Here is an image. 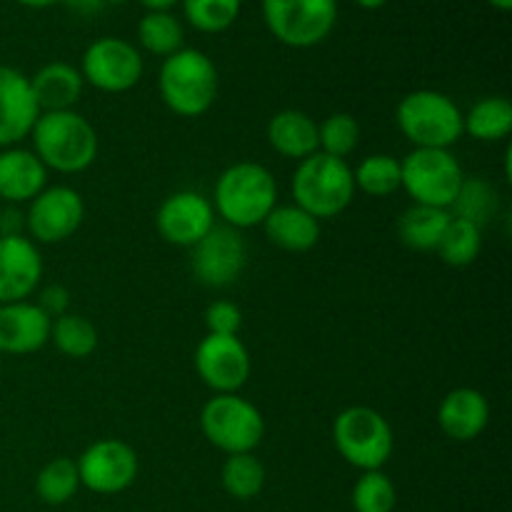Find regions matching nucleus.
Returning a JSON list of instances; mask_svg holds the SVG:
<instances>
[{
  "instance_id": "1",
  "label": "nucleus",
  "mask_w": 512,
  "mask_h": 512,
  "mask_svg": "<svg viewBox=\"0 0 512 512\" xmlns=\"http://www.w3.org/2000/svg\"><path fill=\"white\" fill-rule=\"evenodd\" d=\"M210 203L223 225L235 230L255 228L278 205V183L265 165L240 160L218 175Z\"/></svg>"
},
{
  "instance_id": "2",
  "label": "nucleus",
  "mask_w": 512,
  "mask_h": 512,
  "mask_svg": "<svg viewBox=\"0 0 512 512\" xmlns=\"http://www.w3.org/2000/svg\"><path fill=\"white\" fill-rule=\"evenodd\" d=\"M30 138H33V153L53 173H85L98 160V133L78 110L40 113Z\"/></svg>"
},
{
  "instance_id": "3",
  "label": "nucleus",
  "mask_w": 512,
  "mask_h": 512,
  "mask_svg": "<svg viewBox=\"0 0 512 512\" xmlns=\"http://www.w3.org/2000/svg\"><path fill=\"white\" fill-rule=\"evenodd\" d=\"M218 68L198 48H180L160 65V100L180 118H200L218 98Z\"/></svg>"
},
{
  "instance_id": "4",
  "label": "nucleus",
  "mask_w": 512,
  "mask_h": 512,
  "mask_svg": "<svg viewBox=\"0 0 512 512\" xmlns=\"http://www.w3.org/2000/svg\"><path fill=\"white\" fill-rule=\"evenodd\" d=\"M293 203L313 215L315 220H333L350 208L355 200L353 168L348 160L325 153H313L300 160L290 180Z\"/></svg>"
},
{
  "instance_id": "5",
  "label": "nucleus",
  "mask_w": 512,
  "mask_h": 512,
  "mask_svg": "<svg viewBox=\"0 0 512 512\" xmlns=\"http://www.w3.org/2000/svg\"><path fill=\"white\" fill-rule=\"evenodd\" d=\"M395 123L413 148L450 150L463 138V110L440 90H413L395 108Z\"/></svg>"
},
{
  "instance_id": "6",
  "label": "nucleus",
  "mask_w": 512,
  "mask_h": 512,
  "mask_svg": "<svg viewBox=\"0 0 512 512\" xmlns=\"http://www.w3.org/2000/svg\"><path fill=\"white\" fill-rule=\"evenodd\" d=\"M333 445L340 458L360 473L383 470L393 458V425L368 405H350L333 420Z\"/></svg>"
},
{
  "instance_id": "7",
  "label": "nucleus",
  "mask_w": 512,
  "mask_h": 512,
  "mask_svg": "<svg viewBox=\"0 0 512 512\" xmlns=\"http://www.w3.org/2000/svg\"><path fill=\"white\" fill-rule=\"evenodd\" d=\"M200 430L220 453H255L265 438V418L243 395H213L200 410Z\"/></svg>"
},
{
  "instance_id": "8",
  "label": "nucleus",
  "mask_w": 512,
  "mask_h": 512,
  "mask_svg": "<svg viewBox=\"0 0 512 512\" xmlns=\"http://www.w3.org/2000/svg\"><path fill=\"white\" fill-rule=\"evenodd\" d=\"M463 180V165L450 150L413 148L400 160V190L415 205L450 210Z\"/></svg>"
},
{
  "instance_id": "9",
  "label": "nucleus",
  "mask_w": 512,
  "mask_h": 512,
  "mask_svg": "<svg viewBox=\"0 0 512 512\" xmlns=\"http://www.w3.org/2000/svg\"><path fill=\"white\" fill-rule=\"evenodd\" d=\"M263 20L288 48H313L335 28L338 0H263Z\"/></svg>"
},
{
  "instance_id": "10",
  "label": "nucleus",
  "mask_w": 512,
  "mask_h": 512,
  "mask_svg": "<svg viewBox=\"0 0 512 512\" xmlns=\"http://www.w3.org/2000/svg\"><path fill=\"white\" fill-rule=\"evenodd\" d=\"M80 75L100 93H128L143 78V55L123 38H98L85 48Z\"/></svg>"
},
{
  "instance_id": "11",
  "label": "nucleus",
  "mask_w": 512,
  "mask_h": 512,
  "mask_svg": "<svg viewBox=\"0 0 512 512\" xmlns=\"http://www.w3.org/2000/svg\"><path fill=\"white\" fill-rule=\"evenodd\" d=\"M248 263L243 230L230 225H213L203 240L190 248V273L200 285L213 290L230 288L238 283Z\"/></svg>"
},
{
  "instance_id": "12",
  "label": "nucleus",
  "mask_w": 512,
  "mask_h": 512,
  "mask_svg": "<svg viewBox=\"0 0 512 512\" xmlns=\"http://www.w3.org/2000/svg\"><path fill=\"white\" fill-rule=\"evenodd\" d=\"M85 220V200L70 185H48L40 190L25 213V235L35 245L65 243Z\"/></svg>"
},
{
  "instance_id": "13",
  "label": "nucleus",
  "mask_w": 512,
  "mask_h": 512,
  "mask_svg": "<svg viewBox=\"0 0 512 512\" xmlns=\"http://www.w3.org/2000/svg\"><path fill=\"white\" fill-rule=\"evenodd\" d=\"M80 475V488L95 495L125 493L138 478V453L133 445L118 438H103L90 443L75 460Z\"/></svg>"
},
{
  "instance_id": "14",
  "label": "nucleus",
  "mask_w": 512,
  "mask_h": 512,
  "mask_svg": "<svg viewBox=\"0 0 512 512\" xmlns=\"http://www.w3.org/2000/svg\"><path fill=\"white\" fill-rule=\"evenodd\" d=\"M193 365L198 378L215 395L240 393L253 373V358L238 335H210L195 348Z\"/></svg>"
},
{
  "instance_id": "15",
  "label": "nucleus",
  "mask_w": 512,
  "mask_h": 512,
  "mask_svg": "<svg viewBox=\"0 0 512 512\" xmlns=\"http://www.w3.org/2000/svg\"><path fill=\"white\" fill-rule=\"evenodd\" d=\"M215 220L218 218L210 198L195 190H178L160 203L155 213V230L168 245L190 250L213 230Z\"/></svg>"
},
{
  "instance_id": "16",
  "label": "nucleus",
  "mask_w": 512,
  "mask_h": 512,
  "mask_svg": "<svg viewBox=\"0 0 512 512\" xmlns=\"http://www.w3.org/2000/svg\"><path fill=\"white\" fill-rule=\"evenodd\" d=\"M43 255L28 235L0 238V305L28 300L43 280Z\"/></svg>"
},
{
  "instance_id": "17",
  "label": "nucleus",
  "mask_w": 512,
  "mask_h": 512,
  "mask_svg": "<svg viewBox=\"0 0 512 512\" xmlns=\"http://www.w3.org/2000/svg\"><path fill=\"white\" fill-rule=\"evenodd\" d=\"M38 115L28 75L10 65H0V150L30 138Z\"/></svg>"
},
{
  "instance_id": "18",
  "label": "nucleus",
  "mask_w": 512,
  "mask_h": 512,
  "mask_svg": "<svg viewBox=\"0 0 512 512\" xmlns=\"http://www.w3.org/2000/svg\"><path fill=\"white\" fill-rule=\"evenodd\" d=\"M53 320L38 308V303L0 305V353L3 355H33L50 343Z\"/></svg>"
},
{
  "instance_id": "19",
  "label": "nucleus",
  "mask_w": 512,
  "mask_h": 512,
  "mask_svg": "<svg viewBox=\"0 0 512 512\" xmlns=\"http://www.w3.org/2000/svg\"><path fill=\"white\" fill-rule=\"evenodd\" d=\"M490 423V403L480 390L455 388L440 400L438 428L455 443H473Z\"/></svg>"
},
{
  "instance_id": "20",
  "label": "nucleus",
  "mask_w": 512,
  "mask_h": 512,
  "mask_svg": "<svg viewBox=\"0 0 512 512\" xmlns=\"http://www.w3.org/2000/svg\"><path fill=\"white\" fill-rule=\"evenodd\" d=\"M43 188H48V168L28 148L0 150V200L5 205L30 203Z\"/></svg>"
},
{
  "instance_id": "21",
  "label": "nucleus",
  "mask_w": 512,
  "mask_h": 512,
  "mask_svg": "<svg viewBox=\"0 0 512 512\" xmlns=\"http://www.w3.org/2000/svg\"><path fill=\"white\" fill-rule=\"evenodd\" d=\"M30 90L40 113H60V110H75L83 98L85 80L75 65L55 60L43 65L30 78Z\"/></svg>"
},
{
  "instance_id": "22",
  "label": "nucleus",
  "mask_w": 512,
  "mask_h": 512,
  "mask_svg": "<svg viewBox=\"0 0 512 512\" xmlns=\"http://www.w3.org/2000/svg\"><path fill=\"white\" fill-rule=\"evenodd\" d=\"M260 228L265 238L285 253H308L320 243V220L295 203L275 205Z\"/></svg>"
},
{
  "instance_id": "23",
  "label": "nucleus",
  "mask_w": 512,
  "mask_h": 512,
  "mask_svg": "<svg viewBox=\"0 0 512 512\" xmlns=\"http://www.w3.org/2000/svg\"><path fill=\"white\" fill-rule=\"evenodd\" d=\"M268 145L290 160H305L318 153V123L305 110L285 108L268 120Z\"/></svg>"
},
{
  "instance_id": "24",
  "label": "nucleus",
  "mask_w": 512,
  "mask_h": 512,
  "mask_svg": "<svg viewBox=\"0 0 512 512\" xmlns=\"http://www.w3.org/2000/svg\"><path fill=\"white\" fill-rule=\"evenodd\" d=\"M450 223V210L430 205H410L398 218V238L405 248L418 253H433Z\"/></svg>"
},
{
  "instance_id": "25",
  "label": "nucleus",
  "mask_w": 512,
  "mask_h": 512,
  "mask_svg": "<svg viewBox=\"0 0 512 512\" xmlns=\"http://www.w3.org/2000/svg\"><path fill=\"white\" fill-rule=\"evenodd\" d=\"M463 133L480 143H503L512 133V103L503 95L480 98L463 113Z\"/></svg>"
},
{
  "instance_id": "26",
  "label": "nucleus",
  "mask_w": 512,
  "mask_h": 512,
  "mask_svg": "<svg viewBox=\"0 0 512 512\" xmlns=\"http://www.w3.org/2000/svg\"><path fill=\"white\" fill-rule=\"evenodd\" d=\"M500 213V193L490 180L480 178H468L465 175L463 185H460L458 195H455V203L450 205V215L460 220H468V223L485 228L495 215Z\"/></svg>"
},
{
  "instance_id": "27",
  "label": "nucleus",
  "mask_w": 512,
  "mask_h": 512,
  "mask_svg": "<svg viewBox=\"0 0 512 512\" xmlns=\"http://www.w3.org/2000/svg\"><path fill=\"white\" fill-rule=\"evenodd\" d=\"M265 480V465L260 463V458H255V453H240V455H228L220 468V483L223 490L235 500H253L263 493Z\"/></svg>"
},
{
  "instance_id": "28",
  "label": "nucleus",
  "mask_w": 512,
  "mask_h": 512,
  "mask_svg": "<svg viewBox=\"0 0 512 512\" xmlns=\"http://www.w3.org/2000/svg\"><path fill=\"white\" fill-rule=\"evenodd\" d=\"M138 40L150 55L168 58L185 48V30L170 10H150L138 23Z\"/></svg>"
},
{
  "instance_id": "29",
  "label": "nucleus",
  "mask_w": 512,
  "mask_h": 512,
  "mask_svg": "<svg viewBox=\"0 0 512 512\" xmlns=\"http://www.w3.org/2000/svg\"><path fill=\"white\" fill-rule=\"evenodd\" d=\"M480 250H483V228L450 215L448 228L435 248L440 260L450 268H468L478 260Z\"/></svg>"
},
{
  "instance_id": "30",
  "label": "nucleus",
  "mask_w": 512,
  "mask_h": 512,
  "mask_svg": "<svg viewBox=\"0 0 512 512\" xmlns=\"http://www.w3.org/2000/svg\"><path fill=\"white\" fill-rule=\"evenodd\" d=\"M355 190L370 198H390L400 190V160L388 153H375L353 168Z\"/></svg>"
},
{
  "instance_id": "31",
  "label": "nucleus",
  "mask_w": 512,
  "mask_h": 512,
  "mask_svg": "<svg viewBox=\"0 0 512 512\" xmlns=\"http://www.w3.org/2000/svg\"><path fill=\"white\" fill-rule=\"evenodd\" d=\"M78 490V465L70 458L50 460V463H45L43 468H40L38 478H35V495H38L45 505H53V508L70 503Z\"/></svg>"
},
{
  "instance_id": "32",
  "label": "nucleus",
  "mask_w": 512,
  "mask_h": 512,
  "mask_svg": "<svg viewBox=\"0 0 512 512\" xmlns=\"http://www.w3.org/2000/svg\"><path fill=\"white\" fill-rule=\"evenodd\" d=\"M50 340L63 355L73 360H83L98 348V328L88 318L78 313H65L53 320Z\"/></svg>"
},
{
  "instance_id": "33",
  "label": "nucleus",
  "mask_w": 512,
  "mask_h": 512,
  "mask_svg": "<svg viewBox=\"0 0 512 512\" xmlns=\"http://www.w3.org/2000/svg\"><path fill=\"white\" fill-rule=\"evenodd\" d=\"M350 503L355 512H393L398 505V490L383 470H368L355 480Z\"/></svg>"
},
{
  "instance_id": "34",
  "label": "nucleus",
  "mask_w": 512,
  "mask_h": 512,
  "mask_svg": "<svg viewBox=\"0 0 512 512\" xmlns=\"http://www.w3.org/2000/svg\"><path fill=\"white\" fill-rule=\"evenodd\" d=\"M185 20L200 33H225L238 20L243 0H180Z\"/></svg>"
},
{
  "instance_id": "35",
  "label": "nucleus",
  "mask_w": 512,
  "mask_h": 512,
  "mask_svg": "<svg viewBox=\"0 0 512 512\" xmlns=\"http://www.w3.org/2000/svg\"><path fill=\"white\" fill-rule=\"evenodd\" d=\"M360 143V125L350 113H333L318 123V150L348 160Z\"/></svg>"
},
{
  "instance_id": "36",
  "label": "nucleus",
  "mask_w": 512,
  "mask_h": 512,
  "mask_svg": "<svg viewBox=\"0 0 512 512\" xmlns=\"http://www.w3.org/2000/svg\"><path fill=\"white\" fill-rule=\"evenodd\" d=\"M203 318L210 335H238L243 328V310L233 300H215L205 308Z\"/></svg>"
},
{
  "instance_id": "37",
  "label": "nucleus",
  "mask_w": 512,
  "mask_h": 512,
  "mask_svg": "<svg viewBox=\"0 0 512 512\" xmlns=\"http://www.w3.org/2000/svg\"><path fill=\"white\" fill-rule=\"evenodd\" d=\"M38 308L43 310L45 315H48L50 320L60 318V315L70 313V293L65 285H48V288H43V293L38 295Z\"/></svg>"
},
{
  "instance_id": "38",
  "label": "nucleus",
  "mask_w": 512,
  "mask_h": 512,
  "mask_svg": "<svg viewBox=\"0 0 512 512\" xmlns=\"http://www.w3.org/2000/svg\"><path fill=\"white\" fill-rule=\"evenodd\" d=\"M10 235H25V213L18 205H5L0 210V238Z\"/></svg>"
},
{
  "instance_id": "39",
  "label": "nucleus",
  "mask_w": 512,
  "mask_h": 512,
  "mask_svg": "<svg viewBox=\"0 0 512 512\" xmlns=\"http://www.w3.org/2000/svg\"><path fill=\"white\" fill-rule=\"evenodd\" d=\"M63 3L68 5V8L73 10V13L93 15V13H98L100 8H103L105 0H63Z\"/></svg>"
},
{
  "instance_id": "40",
  "label": "nucleus",
  "mask_w": 512,
  "mask_h": 512,
  "mask_svg": "<svg viewBox=\"0 0 512 512\" xmlns=\"http://www.w3.org/2000/svg\"><path fill=\"white\" fill-rule=\"evenodd\" d=\"M140 3H143L150 13V10H170L175 3H180V0H140Z\"/></svg>"
},
{
  "instance_id": "41",
  "label": "nucleus",
  "mask_w": 512,
  "mask_h": 512,
  "mask_svg": "<svg viewBox=\"0 0 512 512\" xmlns=\"http://www.w3.org/2000/svg\"><path fill=\"white\" fill-rule=\"evenodd\" d=\"M18 3L25 8H50L55 3H63V0H18Z\"/></svg>"
},
{
  "instance_id": "42",
  "label": "nucleus",
  "mask_w": 512,
  "mask_h": 512,
  "mask_svg": "<svg viewBox=\"0 0 512 512\" xmlns=\"http://www.w3.org/2000/svg\"><path fill=\"white\" fill-rule=\"evenodd\" d=\"M355 3H358L363 10H378V8H383L388 0H355Z\"/></svg>"
},
{
  "instance_id": "43",
  "label": "nucleus",
  "mask_w": 512,
  "mask_h": 512,
  "mask_svg": "<svg viewBox=\"0 0 512 512\" xmlns=\"http://www.w3.org/2000/svg\"><path fill=\"white\" fill-rule=\"evenodd\" d=\"M490 5H493V8H498L500 13H508V10L512 8V0H488Z\"/></svg>"
},
{
  "instance_id": "44",
  "label": "nucleus",
  "mask_w": 512,
  "mask_h": 512,
  "mask_svg": "<svg viewBox=\"0 0 512 512\" xmlns=\"http://www.w3.org/2000/svg\"><path fill=\"white\" fill-rule=\"evenodd\" d=\"M105 3H113V5H123V3H128V0H105Z\"/></svg>"
}]
</instances>
